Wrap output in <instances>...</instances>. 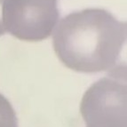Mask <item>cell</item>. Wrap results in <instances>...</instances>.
<instances>
[{
	"label": "cell",
	"instance_id": "cell-1",
	"mask_svg": "<svg viewBox=\"0 0 127 127\" xmlns=\"http://www.w3.org/2000/svg\"><path fill=\"white\" fill-rule=\"evenodd\" d=\"M126 22L109 12L88 8L74 12L55 26L53 45L61 62L82 73L111 71L126 41Z\"/></svg>",
	"mask_w": 127,
	"mask_h": 127
},
{
	"label": "cell",
	"instance_id": "cell-2",
	"mask_svg": "<svg viewBox=\"0 0 127 127\" xmlns=\"http://www.w3.org/2000/svg\"><path fill=\"white\" fill-rule=\"evenodd\" d=\"M80 113L86 127H126V68L119 65L85 93Z\"/></svg>",
	"mask_w": 127,
	"mask_h": 127
},
{
	"label": "cell",
	"instance_id": "cell-3",
	"mask_svg": "<svg viewBox=\"0 0 127 127\" xmlns=\"http://www.w3.org/2000/svg\"><path fill=\"white\" fill-rule=\"evenodd\" d=\"M59 16L57 0H4L5 30L21 40L36 42L47 38Z\"/></svg>",
	"mask_w": 127,
	"mask_h": 127
},
{
	"label": "cell",
	"instance_id": "cell-4",
	"mask_svg": "<svg viewBox=\"0 0 127 127\" xmlns=\"http://www.w3.org/2000/svg\"><path fill=\"white\" fill-rule=\"evenodd\" d=\"M0 127H18L17 116L11 102L0 93Z\"/></svg>",
	"mask_w": 127,
	"mask_h": 127
},
{
	"label": "cell",
	"instance_id": "cell-5",
	"mask_svg": "<svg viewBox=\"0 0 127 127\" xmlns=\"http://www.w3.org/2000/svg\"><path fill=\"white\" fill-rule=\"evenodd\" d=\"M4 0H0V36H3L6 32L4 23Z\"/></svg>",
	"mask_w": 127,
	"mask_h": 127
}]
</instances>
